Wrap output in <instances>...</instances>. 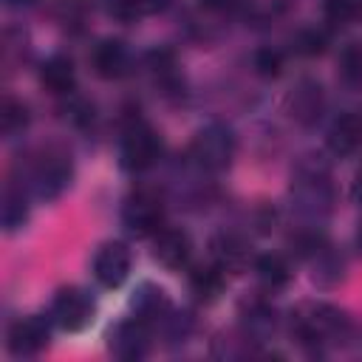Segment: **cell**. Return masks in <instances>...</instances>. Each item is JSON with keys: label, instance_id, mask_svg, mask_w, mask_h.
<instances>
[{"label": "cell", "instance_id": "1", "mask_svg": "<svg viewBox=\"0 0 362 362\" xmlns=\"http://www.w3.org/2000/svg\"><path fill=\"white\" fill-rule=\"evenodd\" d=\"M337 201L334 181L322 164H300L291 181V206L308 218V221H322L331 215Z\"/></svg>", "mask_w": 362, "mask_h": 362}, {"label": "cell", "instance_id": "2", "mask_svg": "<svg viewBox=\"0 0 362 362\" xmlns=\"http://www.w3.org/2000/svg\"><path fill=\"white\" fill-rule=\"evenodd\" d=\"M235 153H238V139H235L232 127H226L223 122H209V124L198 127L189 141V150H187L189 161L201 173H209V175L223 173L232 164Z\"/></svg>", "mask_w": 362, "mask_h": 362}, {"label": "cell", "instance_id": "3", "mask_svg": "<svg viewBox=\"0 0 362 362\" xmlns=\"http://www.w3.org/2000/svg\"><path fill=\"white\" fill-rule=\"evenodd\" d=\"M348 328V317L328 303H305L291 314V334L305 348H320Z\"/></svg>", "mask_w": 362, "mask_h": 362}, {"label": "cell", "instance_id": "4", "mask_svg": "<svg viewBox=\"0 0 362 362\" xmlns=\"http://www.w3.org/2000/svg\"><path fill=\"white\" fill-rule=\"evenodd\" d=\"M74 178L71 153L62 147H45L28 167V189L40 201H57Z\"/></svg>", "mask_w": 362, "mask_h": 362}, {"label": "cell", "instance_id": "5", "mask_svg": "<svg viewBox=\"0 0 362 362\" xmlns=\"http://www.w3.org/2000/svg\"><path fill=\"white\" fill-rule=\"evenodd\" d=\"M161 153H164V141H161V133L141 122V119H133L124 133H122V141H119V164L127 170V173H147L153 170L158 161H161Z\"/></svg>", "mask_w": 362, "mask_h": 362}, {"label": "cell", "instance_id": "6", "mask_svg": "<svg viewBox=\"0 0 362 362\" xmlns=\"http://www.w3.org/2000/svg\"><path fill=\"white\" fill-rule=\"evenodd\" d=\"M164 198L153 187H139L122 201V223L130 235L147 238L164 226Z\"/></svg>", "mask_w": 362, "mask_h": 362}, {"label": "cell", "instance_id": "7", "mask_svg": "<svg viewBox=\"0 0 362 362\" xmlns=\"http://www.w3.org/2000/svg\"><path fill=\"white\" fill-rule=\"evenodd\" d=\"M93 314H96V305H93L90 294L85 288H79V286L59 288L54 294V300H51V308H48L51 322L59 331H68V334L85 331L93 322Z\"/></svg>", "mask_w": 362, "mask_h": 362}, {"label": "cell", "instance_id": "8", "mask_svg": "<svg viewBox=\"0 0 362 362\" xmlns=\"http://www.w3.org/2000/svg\"><path fill=\"white\" fill-rule=\"evenodd\" d=\"M51 317L42 314H28L11 322L8 334H6V348L11 356L25 359V356H37L48 348L51 342Z\"/></svg>", "mask_w": 362, "mask_h": 362}, {"label": "cell", "instance_id": "9", "mask_svg": "<svg viewBox=\"0 0 362 362\" xmlns=\"http://www.w3.org/2000/svg\"><path fill=\"white\" fill-rule=\"evenodd\" d=\"M325 110V90L317 79L303 76L286 93V113L300 127H314Z\"/></svg>", "mask_w": 362, "mask_h": 362}, {"label": "cell", "instance_id": "10", "mask_svg": "<svg viewBox=\"0 0 362 362\" xmlns=\"http://www.w3.org/2000/svg\"><path fill=\"white\" fill-rule=\"evenodd\" d=\"M133 272V252L122 240H107L93 255V277L102 288H119Z\"/></svg>", "mask_w": 362, "mask_h": 362}, {"label": "cell", "instance_id": "11", "mask_svg": "<svg viewBox=\"0 0 362 362\" xmlns=\"http://www.w3.org/2000/svg\"><path fill=\"white\" fill-rule=\"evenodd\" d=\"M150 328L147 322L136 320V317H127L122 322H116L110 331H107V348L113 356L119 359H144L150 354Z\"/></svg>", "mask_w": 362, "mask_h": 362}, {"label": "cell", "instance_id": "12", "mask_svg": "<svg viewBox=\"0 0 362 362\" xmlns=\"http://www.w3.org/2000/svg\"><path fill=\"white\" fill-rule=\"evenodd\" d=\"M192 257V238L181 226H161L153 235V260L167 272H181L189 266Z\"/></svg>", "mask_w": 362, "mask_h": 362}, {"label": "cell", "instance_id": "13", "mask_svg": "<svg viewBox=\"0 0 362 362\" xmlns=\"http://www.w3.org/2000/svg\"><path fill=\"white\" fill-rule=\"evenodd\" d=\"M209 255H212V263L221 266L226 274H240L255 263L252 246L238 232H218L209 240Z\"/></svg>", "mask_w": 362, "mask_h": 362}, {"label": "cell", "instance_id": "14", "mask_svg": "<svg viewBox=\"0 0 362 362\" xmlns=\"http://www.w3.org/2000/svg\"><path fill=\"white\" fill-rule=\"evenodd\" d=\"M240 334L252 342H266L277 331V311L266 297H252L240 303Z\"/></svg>", "mask_w": 362, "mask_h": 362}, {"label": "cell", "instance_id": "15", "mask_svg": "<svg viewBox=\"0 0 362 362\" xmlns=\"http://www.w3.org/2000/svg\"><path fill=\"white\" fill-rule=\"evenodd\" d=\"M90 68L99 79H122L127 71H130V51L122 40H113V37H105L93 45L90 51Z\"/></svg>", "mask_w": 362, "mask_h": 362}, {"label": "cell", "instance_id": "16", "mask_svg": "<svg viewBox=\"0 0 362 362\" xmlns=\"http://www.w3.org/2000/svg\"><path fill=\"white\" fill-rule=\"evenodd\" d=\"M170 311H173L170 297H167V291H164L161 286H156V283H141V286L133 291V297H130V317H136V320H141V322H147V325L164 322Z\"/></svg>", "mask_w": 362, "mask_h": 362}, {"label": "cell", "instance_id": "17", "mask_svg": "<svg viewBox=\"0 0 362 362\" xmlns=\"http://www.w3.org/2000/svg\"><path fill=\"white\" fill-rule=\"evenodd\" d=\"M40 85L51 93V96H74L76 90V65L68 54H51L42 65H40Z\"/></svg>", "mask_w": 362, "mask_h": 362}, {"label": "cell", "instance_id": "18", "mask_svg": "<svg viewBox=\"0 0 362 362\" xmlns=\"http://www.w3.org/2000/svg\"><path fill=\"white\" fill-rule=\"evenodd\" d=\"M325 147L337 156V158H345V156H354L359 147H362V119L354 116V113H342L331 122L328 133H325Z\"/></svg>", "mask_w": 362, "mask_h": 362}, {"label": "cell", "instance_id": "19", "mask_svg": "<svg viewBox=\"0 0 362 362\" xmlns=\"http://www.w3.org/2000/svg\"><path fill=\"white\" fill-rule=\"evenodd\" d=\"M252 272H255L260 288L269 291V294L283 291V288L291 283V274H294V272H291V263H288L283 255H277V252L257 255L255 263H252Z\"/></svg>", "mask_w": 362, "mask_h": 362}, {"label": "cell", "instance_id": "20", "mask_svg": "<svg viewBox=\"0 0 362 362\" xmlns=\"http://www.w3.org/2000/svg\"><path fill=\"white\" fill-rule=\"evenodd\" d=\"M187 283H189V291H192L201 303H212V300L223 291V286H226V272H223L221 266H215V263L192 266Z\"/></svg>", "mask_w": 362, "mask_h": 362}, {"label": "cell", "instance_id": "21", "mask_svg": "<svg viewBox=\"0 0 362 362\" xmlns=\"http://www.w3.org/2000/svg\"><path fill=\"white\" fill-rule=\"evenodd\" d=\"M311 260V280L317 283V286H322V288H334L342 277H345V263H342V257L325 243L314 257H308Z\"/></svg>", "mask_w": 362, "mask_h": 362}, {"label": "cell", "instance_id": "22", "mask_svg": "<svg viewBox=\"0 0 362 362\" xmlns=\"http://www.w3.org/2000/svg\"><path fill=\"white\" fill-rule=\"evenodd\" d=\"M0 218L6 232H17L28 221V195L20 187H6L3 204H0Z\"/></svg>", "mask_w": 362, "mask_h": 362}, {"label": "cell", "instance_id": "23", "mask_svg": "<svg viewBox=\"0 0 362 362\" xmlns=\"http://www.w3.org/2000/svg\"><path fill=\"white\" fill-rule=\"evenodd\" d=\"M31 122V113L25 107V102L14 99V96H3V105H0V130L6 139H14L20 136Z\"/></svg>", "mask_w": 362, "mask_h": 362}, {"label": "cell", "instance_id": "24", "mask_svg": "<svg viewBox=\"0 0 362 362\" xmlns=\"http://www.w3.org/2000/svg\"><path fill=\"white\" fill-rule=\"evenodd\" d=\"M337 65H339L342 82H348V85H362V40L348 42V45L339 51Z\"/></svg>", "mask_w": 362, "mask_h": 362}, {"label": "cell", "instance_id": "25", "mask_svg": "<svg viewBox=\"0 0 362 362\" xmlns=\"http://www.w3.org/2000/svg\"><path fill=\"white\" fill-rule=\"evenodd\" d=\"M359 11V0H322V17L328 25H348Z\"/></svg>", "mask_w": 362, "mask_h": 362}, {"label": "cell", "instance_id": "26", "mask_svg": "<svg viewBox=\"0 0 362 362\" xmlns=\"http://www.w3.org/2000/svg\"><path fill=\"white\" fill-rule=\"evenodd\" d=\"M280 68H283V54H280L277 48H260V51L255 54V71H257L260 76L274 79V76L280 74Z\"/></svg>", "mask_w": 362, "mask_h": 362}, {"label": "cell", "instance_id": "27", "mask_svg": "<svg viewBox=\"0 0 362 362\" xmlns=\"http://www.w3.org/2000/svg\"><path fill=\"white\" fill-rule=\"evenodd\" d=\"M105 8H107L110 17H116V20H122V23H130V20L144 17L139 0H105Z\"/></svg>", "mask_w": 362, "mask_h": 362}, {"label": "cell", "instance_id": "28", "mask_svg": "<svg viewBox=\"0 0 362 362\" xmlns=\"http://www.w3.org/2000/svg\"><path fill=\"white\" fill-rule=\"evenodd\" d=\"M297 51L303 54H322L325 51V34L322 31H303L300 40H297Z\"/></svg>", "mask_w": 362, "mask_h": 362}, {"label": "cell", "instance_id": "29", "mask_svg": "<svg viewBox=\"0 0 362 362\" xmlns=\"http://www.w3.org/2000/svg\"><path fill=\"white\" fill-rule=\"evenodd\" d=\"M246 6V0H201V8L212 14H235Z\"/></svg>", "mask_w": 362, "mask_h": 362}, {"label": "cell", "instance_id": "30", "mask_svg": "<svg viewBox=\"0 0 362 362\" xmlns=\"http://www.w3.org/2000/svg\"><path fill=\"white\" fill-rule=\"evenodd\" d=\"M170 3H173V0H139L141 14H158V11H164Z\"/></svg>", "mask_w": 362, "mask_h": 362}, {"label": "cell", "instance_id": "31", "mask_svg": "<svg viewBox=\"0 0 362 362\" xmlns=\"http://www.w3.org/2000/svg\"><path fill=\"white\" fill-rule=\"evenodd\" d=\"M351 195H354V201L362 206V167L356 170V175H354V184H351Z\"/></svg>", "mask_w": 362, "mask_h": 362}, {"label": "cell", "instance_id": "32", "mask_svg": "<svg viewBox=\"0 0 362 362\" xmlns=\"http://www.w3.org/2000/svg\"><path fill=\"white\" fill-rule=\"evenodd\" d=\"M8 8H28V6H34V0H3Z\"/></svg>", "mask_w": 362, "mask_h": 362}, {"label": "cell", "instance_id": "33", "mask_svg": "<svg viewBox=\"0 0 362 362\" xmlns=\"http://www.w3.org/2000/svg\"><path fill=\"white\" fill-rule=\"evenodd\" d=\"M356 249H359V255H362V221H359V226H356Z\"/></svg>", "mask_w": 362, "mask_h": 362}]
</instances>
